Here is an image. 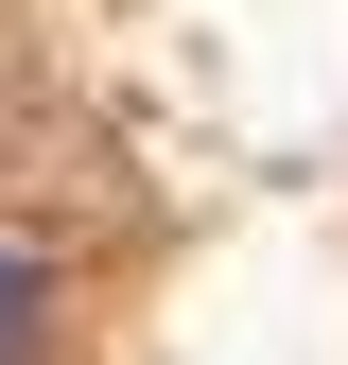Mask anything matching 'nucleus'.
<instances>
[{
  "label": "nucleus",
  "mask_w": 348,
  "mask_h": 365,
  "mask_svg": "<svg viewBox=\"0 0 348 365\" xmlns=\"http://www.w3.org/2000/svg\"><path fill=\"white\" fill-rule=\"evenodd\" d=\"M35 331H53V279H35V261L0 244V365H35Z\"/></svg>",
  "instance_id": "1"
}]
</instances>
